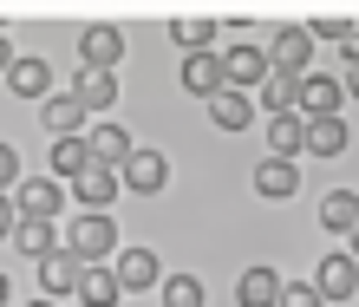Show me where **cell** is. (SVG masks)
I'll use <instances>...</instances> for the list:
<instances>
[{"instance_id":"cell-30","label":"cell","mask_w":359,"mask_h":307,"mask_svg":"<svg viewBox=\"0 0 359 307\" xmlns=\"http://www.w3.org/2000/svg\"><path fill=\"white\" fill-rule=\"evenodd\" d=\"M274 307H327L320 294H313L307 288V281H294V288H287V281H281V301H274Z\"/></svg>"},{"instance_id":"cell-24","label":"cell","mask_w":359,"mask_h":307,"mask_svg":"<svg viewBox=\"0 0 359 307\" xmlns=\"http://www.w3.org/2000/svg\"><path fill=\"white\" fill-rule=\"evenodd\" d=\"M13 249L20 255H53L59 249V229H53V222H13Z\"/></svg>"},{"instance_id":"cell-18","label":"cell","mask_w":359,"mask_h":307,"mask_svg":"<svg viewBox=\"0 0 359 307\" xmlns=\"http://www.w3.org/2000/svg\"><path fill=\"white\" fill-rule=\"evenodd\" d=\"M255 190L281 203V196H294V190H301V170H294V163H281V157H262V170H255Z\"/></svg>"},{"instance_id":"cell-7","label":"cell","mask_w":359,"mask_h":307,"mask_svg":"<svg viewBox=\"0 0 359 307\" xmlns=\"http://www.w3.org/2000/svg\"><path fill=\"white\" fill-rule=\"evenodd\" d=\"M216 59H222V79H229L236 92H255L262 79H268V53H262V46H242V39H236V46L216 53Z\"/></svg>"},{"instance_id":"cell-32","label":"cell","mask_w":359,"mask_h":307,"mask_svg":"<svg viewBox=\"0 0 359 307\" xmlns=\"http://www.w3.org/2000/svg\"><path fill=\"white\" fill-rule=\"evenodd\" d=\"M340 46H346V66H359V20L346 27V39H340Z\"/></svg>"},{"instance_id":"cell-15","label":"cell","mask_w":359,"mask_h":307,"mask_svg":"<svg viewBox=\"0 0 359 307\" xmlns=\"http://www.w3.org/2000/svg\"><path fill=\"white\" fill-rule=\"evenodd\" d=\"M7 86L20 98H46L53 92V66H46V59H13V66H7Z\"/></svg>"},{"instance_id":"cell-1","label":"cell","mask_w":359,"mask_h":307,"mask_svg":"<svg viewBox=\"0 0 359 307\" xmlns=\"http://www.w3.org/2000/svg\"><path fill=\"white\" fill-rule=\"evenodd\" d=\"M66 255L79 261V268H104V261L118 255V229H111V216H79V222H72V236H66Z\"/></svg>"},{"instance_id":"cell-21","label":"cell","mask_w":359,"mask_h":307,"mask_svg":"<svg viewBox=\"0 0 359 307\" xmlns=\"http://www.w3.org/2000/svg\"><path fill=\"white\" fill-rule=\"evenodd\" d=\"M170 33L183 39V53H209V46H216V20H209V13H177Z\"/></svg>"},{"instance_id":"cell-11","label":"cell","mask_w":359,"mask_h":307,"mask_svg":"<svg viewBox=\"0 0 359 307\" xmlns=\"http://www.w3.org/2000/svg\"><path fill=\"white\" fill-rule=\"evenodd\" d=\"M222 86H229V79H222V59H216V53H183V92L216 98Z\"/></svg>"},{"instance_id":"cell-25","label":"cell","mask_w":359,"mask_h":307,"mask_svg":"<svg viewBox=\"0 0 359 307\" xmlns=\"http://www.w3.org/2000/svg\"><path fill=\"white\" fill-rule=\"evenodd\" d=\"M294 86H301V79H287V72H268V79H262V105H268L274 118H287V111H294Z\"/></svg>"},{"instance_id":"cell-8","label":"cell","mask_w":359,"mask_h":307,"mask_svg":"<svg viewBox=\"0 0 359 307\" xmlns=\"http://www.w3.org/2000/svg\"><path fill=\"white\" fill-rule=\"evenodd\" d=\"M111 281H118V294H137V288H157L163 268H157V255H151V249H118Z\"/></svg>"},{"instance_id":"cell-35","label":"cell","mask_w":359,"mask_h":307,"mask_svg":"<svg viewBox=\"0 0 359 307\" xmlns=\"http://www.w3.org/2000/svg\"><path fill=\"white\" fill-rule=\"evenodd\" d=\"M346 242H353V249H346V255H353V261H359V222H353V229H346Z\"/></svg>"},{"instance_id":"cell-12","label":"cell","mask_w":359,"mask_h":307,"mask_svg":"<svg viewBox=\"0 0 359 307\" xmlns=\"http://www.w3.org/2000/svg\"><path fill=\"white\" fill-rule=\"evenodd\" d=\"M301 151H313V157H340L346 151V111L340 118H301Z\"/></svg>"},{"instance_id":"cell-5","label":"cell","mask_w":359,"mask_h":307,"mask_svg":"<svg viewBox=\"0 0 359 307\" xmlns=\"http://www.w3.org/2000/svg\"><path fill=\"white\" fill-rule=\"evenodd\" d=\"M13 216L20 222H53L59 216V203H66V196H59V183H46V177H27V183H13Z\"/></svg>"},{"instance_id":"cell-20","label":"cell","mask_w":359,"mask_h":307,"mask_svg":"<svg viewBox=\"0 0 359 307\" xmlns=\"http://www.w3.org/2000/svg\"><path fill=\"white\" fill-rule=\"evenodd\" d=\"M72 281H79V261H72L66 249L39 255V288H46V294H72Z\"/></svg>"},{"instance_id":"cell-36","label":"cell","mask_w":359,"mask_h":307,"mask_svg":"<svg viewBox=\"0 0 359 307\" xmlns=\"http://www.w3.org/2000/svg\"><path fill=\"white\" fill-rule=\"evenodd\" d=\"M346 92H359V66H353V72H346Z\"/></svg>"},{"instance_id":"cell-19","label":"cell","mask_w":359,"mask_h":307,"mask_svg":"<svg viewBox=\"0 0 359 307\" xmlns=\"http://www.w3.org/2000/svg\"><path fill=\"white\" fill-rule=\"evenodd\" d=\"M72 294L86 301V307H118V281H111V268H79Z\"/></svg>"},{"instance_id":"cell-17","label":"cell","mask_w":359,"mask_h":307,"mask_svg":"<svg viewBox=\"0 0 359 307\" xmlns=\"http://www.w3.org/2000/svg\"><path fill=\"white\" fill-rule=\"evenodd\" d=\"M86 157H92V163H104V170H118V163L131 157V137H124L118 125H98V131L86 137Z\"/></svg>"},{"instance_id":"cell-38","label":"cell","mask_w":359,"mask_h":307,"mask_svg":"<svg viewBox=\"0 0 359 307\" xmlns=\"http://www.w3.org/2000/svg\"><path fill=\"white\" fill-rule=\"evenodd\" d=\"M33 307H59V301H33Z\"/></svg>"},{"instance_id":"cell-6","label":"cell","mask_w":359,"mask_h":307,"mask_svg":"<svg viewBox=\"0 0 359 307\" xmlns=\"http://www.w3.org/2000/svg\"><path fill=\"white\" fill-rule=\"evenodd\" d=\"M313 294H320V301H353L359 294V261L346 249H333L320 261V275H313Z\"/></svg>"},{"instance_id":"cell-14","label":"cell","mask_w":359,"mask_h":307,"mask_svg":"<svg viewBox=\"0 0 359 307\" xmlns=\"http://www.w3.org/2000/svg\"><path fill=\"white\" fill-rule=\"evenodd\" d=\"M236 301L242 307H274V301H281V275H274V268H242Z\"/></svg>"},{"instance_id":"cell-27","label":"cell","mask_w":359,"mask_h":307,"mask_svg":"<svg viewBox=\"0 0 359 307\" xmlns=\"http://www.w3.org/2000/svg\"><path fill=\"white\" fill-rule=\"evenodd\" d=\"M86 163H92V157H86V137H59V144H53V170H59V177H79Z\"/></svg>"},{"instance_id":"cell-22","label":"cell","mask_w":359,"mask_h":307,"mask_svg":"<svg viewBox=\"0 0 359 307\" xmlns=\"http://www.w3.org/2000/svg\"><path fill=\"white\" fill-rule=\"evenodd\" d=\"M301 111H287V118H274L268 125V157H281V163H294V151H301Z\"/></svg>"},{"instance_id":"cell-33","label":"cell","mask_w":359,"mask_h":307,"mask_svg":"<svg viewBox=\"0 0 359 307\" xmlns=\"http://www.w3.org/2000/svg\"><path fill=\"white\" fill-rule=\"evenodd\" d=\"M13 222H20V216H13V203L0 196V236H13Z\"/></svg>"},{"instance_id":"cell-28","label":"cell","mask_w":359,"mask_h":307,"mask_svg":"<svg viewBox=\"0 0 359 307\" xmlns=\"http://www.w3.org/2000/svg\"><path fill=\"white\" fill-rule=\"evenodd\" d=\"M163 307H203V281L196 275H170L163 281Z\"/></svg>"},{"instance_id":"cell-16","label":"cell","mask_w":359,"mask_h":307,"mask_svg":"<svg viewBox=\"0 0 359 307\" xmlns=\"http://www.w3.org/2000/svg\"><path fill=\"white\" fill-rule=\"evenodd\" d=\"M111 98H118V79H111V72H79V79H72V105H79V111H104Z\"/></svg>"},{"instance_id":"cell-37","label":"cell","mask_w":359,"mask_h":307,"mask_svg":"<svg viewBox=\"0 0 359 307\" xmlns=\"http://www.w3.org/2000/svg\"><path fill=\"white\" fill-rule=\"evenodd\" d=\"M0 307H7V275H0Z\"/></svg>"},{"instance_id":"cell-4","label":"cell","mask_w":359,"mask_h":307,"mask_svg":"<svg viewBox=\"0 0 359 307\" xmlns=\"http://www.w3.org/2000/svg\"><path fill=\"white\" fill-rule=\"evenodd\" d=\"M294 105H301V118H340L346 86H340V79H327V72H307L301 86H294Z\"/></svg>"},{"instance_id":"cell-23","label":"cell","mask_w":359,"mask_h":307,"mask_svg":"<svg viewBox=\"0 0 359 307\" xmlns=\"http://www.w3.org/2000/svg\"><path fill=\"white\" fill-rule=\"evenodd\" d=\"M353 222H359V196H353V190H333V196L320 203V229H333V236H346Z\"/></svg>"},{"instance_id":"cell-9","label":"cell","mask_w":359,"mask_h":307,"mask_svg":"<svg viewBox=\"0 0 359 307\" xmlns=\"http://www.w3.org/2000/svg\"><path fill=\"white\" fill-rule=\"evenodd\" d=\"M72 196H79V216H104V203L118 196V170H104V163H86V170L72 177Z\"/></svg>"},{"instance_id":"cell-26","label":"cell","mask_w":359,"mask_h":307,"mask_svg":"<svg viewBox=\"0 0 359 307\" xmlns=\"http://www.w3.org/2000/svg\"><path fill=\"white\" fill-rule=\"evenodd\" d=\"M46 125H53L59 137H79V125H86V111L72 105V92H59V98H46Z\"/></svg>"},{"instance_id":"cell-2","label":"cell","mask_w":359,"mask_h":307,"mask_svg":"<svg viewBox=\"0 0 359 307\" xmlns=\"http://www.w3.org/2000/svg\"><path fill=\"white\" fill-rule=\"evenodd\" d=\"M262 53H268V72L307 79V66H313V33L307 27H281V33H274V46H262Z\"/></svg>"},{"instance_id":"cell-13","label":"cell","mask_w":359,"mask_h":307,"mask_svg":"<svg viewBox=\"0 0 359 307\" xmlns=\"http://www.w3.org/2000/svg\"><path fill=\"white\" fill-rule=\"evenodd\" d=\"M209 118H216L222 131H248V118H255V98L236 92V86H222L216 98H209Z\"/></svg>"},{"instance_id":"cell-31","label":"cell","mask_w":359,"mask_h":307,"mask_svg":"<svg viewBox=\"0 0 359 307\" xmlns=\"http://www.w3.org/2000/svg\"><path fill=\"white\" fill-rule=\"evenodd\" d=\"M20 183V157H13V144H0V190H13Z\"/></svg>"},{"instance_id":"cell-10","label":"cell","mask_w":359,"mask_h":307,"mask_svg":"<svg viewBox=\"0 0 359 307\" xmlns=\"http://www.w3.org/2000/svg\"><path fill=\"white\" fill-rule=\"evenodd\" d=\"M118 53H124L118 27H86V39H79V72H111Z\"/></svg>"},{"instance_id":"cell-3","label":"cell","mask_w":359,"mask_h":307,"mask_svg":"<svg viewBox=\"0 0 359 307\" xmlns=\"http://www.w3.org/2000/svg\"><path fill=\"white\" fill-rule=\"evenodd\" d=\"M163 177H170V163H163V151H151V144H131V157L118 163V183L137 190V196H157Z\"/></svg>"},{"instance_id":"cell-34","label":"cell","mask_w":359,"mask_h":307,"mask_svg":"<svg viewBox=\"0 0 359 307\" xmlns=\"http://www.w3.org/2000/svg\"><path fill=\"white\" fill-rule=\"evenodd\" d=\"M13 59H20V53H13V39H7V33H0V72H7V66H13Z\"/></svg>"},{"instance_id":"cell-29","label":"cell","mask_w":359,"mask_h":307,"mask_svg":"<svg viewBox=\"0 0 359 307\" xmlns=\"http://www.w3.org/2000/svg\"><path fill=\"white\" fill-rule=\"evenodd\" d=\"M346 27H353L346 13H313L307 20V33H320V39H346Z\"/></svg>"}]
</instances>
